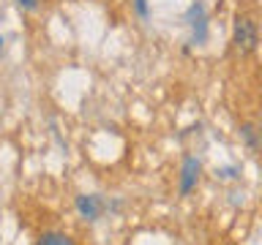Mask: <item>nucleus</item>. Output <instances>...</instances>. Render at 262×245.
<instances>
[{"label": "nucleus", "mask_w": 262, "mask_h": 245, "mask_svg": "<svg viewBox=\"0 0 262 245\" xmlns=\"http://www.w3.org/2000/svg\"><path fill=\"white\" fill-rule=\"evenodd\" d=\"M259 44V28H257V22L251 19V16H241L237 14L235 16V22H232V46L237 49L241 55H251L254 49H257Z\"/></svg>", "instance_id": "nucleus-1"}, {"label": "nucleus", "mask_w": 262, "mask_h": 245, "mask_svg": "<svg viewBox=\"0 0 262 245\" xmlns=\"http://www.w3.org/2000/svg\"><path fill=\"white\" fill-rule=\"evenodd\" d=\"M186 22H188V28H191V44L202 46L205 41H208V14H205V6L194 3L186 14Z\"/></svg>", "instance_id": "nucleus-2"}, {"label": "nucleus", "mask_w": 262, "mask_h": 245, "mask_svg": "<svg viewBox=\"0 0 262 245\" xmlns=\"http://www.w3.org/2000/svg\"><path fill=\"white\" fill-rule=\"evenodd\" d=\"M200 172H202L200 158H196V155H188V158L183 161V166H180V180H178L180 196H188L196 188V183H200Z\"/></svg>", "instance_id": "nucleus-3"}, {"label": "nucleus", "mask_w": 262, "mask_h": 245, "mask_svg": "<svg viewBox=\"0 0 262 245\" xmlns=\"http://www.w3.org/2000/svg\"><path fill=\"white\" fill-rule=\"evenodd\" d=\"M74 207H77L79 218L98 220V218H101V212H104V207H106V202L101 199V196H96V193H79L77 199H74Z\"/></svg>", "instance_id": "nucleus-4"}, {"label": "nucleus", "mask_w": 262, "mask_h": 245, "mask_svg": "<svg viewBox=\"0 0 262 245\" xmlns=\"http://www.w3.org/2000/svg\"><path fill=\"white\" fill-rule=\"evenodd\" d=\"M36 245H77V240L69 234H63V232H44L36 240Z\"/></svg>", "instance_id": "nucleus-5"}, {"label": "nucleus", "mask_w": 262, "mask_h": 245, "mask_svg": "<svg viewBox=\"0 0 262 245\" xmlns=\"http://www.w3.org/2000/svg\"><path fill=\"white\" fill-rule=\"evenodd\" d=\"M216 175H219L221 180H235L237 175H241V169H237V166H224V169H219Z\"/></svg>", "instance_id": "nucleus-6"}, {"label": "nucleus", "mask_w": 262, "mask_h": 245, "mask_svg": "<svg viewBox=\"0 0 262 245\" xmlns=\"http://www.w3.org/2000/svg\"><path fill=\"white\" fill-rule=\"evenodd\" d=\"M16 6L22 8V11H36V8L41 6V0H14Z\"/></svg>", "instance_id": "nucleus-7"}, {"label": "nucleus", "mask_w": 262, "mask_h": 245, "mask_svg": "<svg viewBox=\"0 0 262 245\" xmlns=\"http://www.w3.org/2000/svg\"><path fill=\"white\" fill-rule=\"evenodd\" d=\"M134 8H137V14L142 16V19H147V16H150V8H147V0H134Z\"/></svg>", "instance_id": "nucleus-8"}]
</instances>
